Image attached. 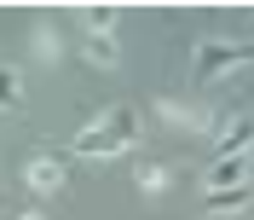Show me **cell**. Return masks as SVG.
Listing matches in <instances>:
<instances>
[{
	"label": "cell",
	"instance_id": "cell-1",
	"mask_svg": "<svg viewBox=\"0 0 254 220\" xmlns=\"http://www.w3.org/2000/svg\"><path fill=\"white\" fill-rule=\"evenodd\" d=\"M249 64H254L249 41H202V47H196V76L202 81H220V76H231V70H249Z\"/></svg>",
	"mask_w": 254,
	"mask_h": 220
},
{
	"label": "cell",
	"instance_id": "cell-2",
	"mask_svg": "<svg viewBox=\"0 0 254 220\" xmlns=\"http://www.w3.org/2000/svg\"><path fill=\"white\" fill-rule=\"evenodd\" d=\"M156 116H162V122H168V127H185V133H202V127H208V133H220V116H208V110H196V105H179V99H156Z\"/></svg>",
	"mask_w": 254,
	"mask_h": 220
},
{
	"label": "cell",
	"instance_id": "cell-3",
	"mask_svg": "<svg viewBox=\"0 0 254 220\" xmlns=\"http://www.w3.org/2000/svg\"><path fill=\"white\" fill-rule=\"evenodd\" d=\"M202 186H208V191L249 186V157H214V168H202Z\"/></svg>",
	"mask_w": 254,
	"mask_h": 220
},
{
	"label": "cell",
	"instance_id": "cell-4",
	"mask_svg": "<svg viewBox=\"0 0 254 220\" xmlns=\"http://www.w3.org/2000/svg\"><path fill=\"white\" fill-rule=\"evenodd\" d=\"M81 58L93 64V70H122V41L116 35H81Z\"/></svg>",
	"mask_w": 254,
	"mask_h": 220
},
{
	"label": "cell",
	"instance_id": "cell-5",
	"mask_svg": "<svg viewBox=\"0 0 254 220\" xmlns=\"http://www.w3.org/2000/svg\"><path fill=\"white\" fill-rule=\"evenodd\" d=\"M249 145H254V116H231V122L214 133V151H220V157H243Z\"/></svg>",
	"mask_w": 254,
	"mask_h": 220
},
{
	"label": "cell",
	"instance_id": "cell-6",
	"mask_svg": "<svg viewBox=\"0 0 254 220\" xmlns=\"http://www.w3.org/2000/svg\"><path fill=\"white\" fill-rule=\"evenodd\" d=\"M93 127H104V133H116L122 145H133L139 139V116H133V105H104L98 110V122Z\"/></svg>",
	"mask_w": 254,
	"mask_h": 220
},
{
	"label": "cell",
	"instance_id": "cell-7",
	"mask_svg": "<svg viewBox=\"0 0 254 220\" xmlns=\"http://www.w3.org/2000/svg\"><path fill=\"white\" fill-rule=\"evenodd\" d=\"M23 180H29L35 191H64V162L58 157H29L23 162Z\"/></svg>",
	"mask_w": 254,
	"mask_h": 220
},
{
	"label": "cell",
	"instance_id": "cell-8",
	"mask_svg": "<svg viewBox=\"0 0 254 220\" xmlns=\"http://www.w3.org/2000/svg\"><path fill=\"white\" fill-rule=\"evenodd\" d=\"M75 151H81V157H122L127 145L116 139V133H104V127H81V133H75Z\"/></svg>",
	"mask_w": 254,
	"mask_h": 220
},
{
	"label": "cell",
	"instance_id": "cell-9",
	"mask_svg": "<svg viewBox=\"0 0 254 220\" xmlns=\"http://www.w3.org/2000/svg\"><path fill=\"white\" fill-rule=\"evenodd\" d=\"M254 191L249 186H231V191H202V209L208 215H231V209H249Z\"/></svg>",
	"mask_w": 254,
	"mask_h": 220
},
{
	"label": "cell",
	"instance_id": "cell-10",
	"mask_svg": "<svg viewBox=\"0 0 254 220\" xmlns=\"http://www.w3.org/2000/svg\"><path fill=\"white\" fill-rule=\"evenodd\" d=\"M81 23L93 35H116V23H122V12L116 6H81Z\"/></svg>",
	"mask_w": 254,
	"mask_h": 220
},
{
	"label": "cell",
	"instance_id": "cell-11",
	"mask_svg": "<svg viewBox=\"0 0 254 220\" xmlns=\"http://www.w3.org/2000/svg\"><path fill=\"white\" fill-rule=\"evenodd\" d=\"M17 105H23V76L0 64V110H17Z\"/></svg>",
	"mask_w": 254,
	"mask_h": 220
},
{
	"label": "cell",
	"instance_id": "cell-12",
	"mask_svg": "<svg viewBox=\"0 0 254 220\" xmlns=\"http://www.w3.org/2000/svg\"><path fill=\"white\" fill-rule=\"evenodd\" d=\"M133 180H139V191H162L174 174H168V162H139V168H133Z\"/></svg>",
	"mask_w": 254,
	"mask_h": 220
},
{
	"label": "cell",
	"instance_id": "cell-13",
	"mask_svg": "<svg viewBox=\"0 0 254 220\" xmlns=\"http://www.w3.org/2000/svg\"><path fill=\"white\" fill-rule=\"evenodd\" d=\"M29 47H35V58H41V64H58L64 41H58V29H47V23H41V29H35V41H29Z\"/></svg>",
	"mask_w": 254,
	"mask_h": 220
},
{
	"label": "cell",
	"instance_id": "cell-14",
	"mask_svg": "<svg viewBox=\"0 0 254 220\" xmlns=\"http://www.w3.org/2000/svg\"><path fill=\"white\" fill-rule=\"evenodd\" d=\"M17 220H47V215H41V209H29V215H17Z\"/></svg>",
	"mask_w": 254,
	"mask_h": 220
}]
</instances>
